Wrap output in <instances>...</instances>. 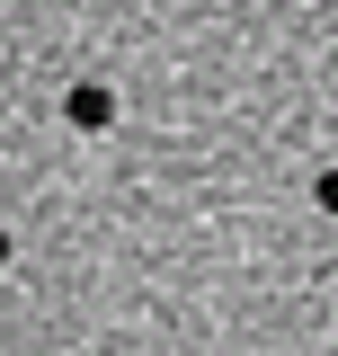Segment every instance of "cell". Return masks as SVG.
I'll list each match as a JSON object with an SVG mask.
<instances>
[{"label": "cell", "mask_w": 338, "mask_h": 356, "mask_svg": "<svg viewBox=\"0 0 338 356\" xmlns=\"http://www.w3.org/2000/svg\"><path fill=\"white\" fill-rule=\"evenodd\" d=\"M63 116H72V125H81V134H98V125H107V116H116V98H107V89H98V81H81V89H72V98H63Z\"/></svg>", "instance_id": "obj_1"}, {"label": "cell", "mask_w": 338, "mask_h": 356, "mask_svg": "<svg viewBox=\"0 0 338 356\" xmlns=\"http://www.w3.org/2000/svg\"><path fill=\"white\" fill-rule=\"evenodd\" d=\"M312 196H321V205H330V214H338V170H330V178H321V187H312Z\"/></svg>", "instance_id": "obj_2"}, {"label": "cell", "mask_w": 338, "mask_h": 356, "mask_svg": "<svg viewBox=\"0 0 338 356\" xmlns=\"http://www.w3.org/2000/svg\"><path fill=\"white\" fill-rule=\"evenodd\" d=\"M0 267H9V232H0Z\"/></svg>", "instance_id": "obj_3"}]
</instances>
